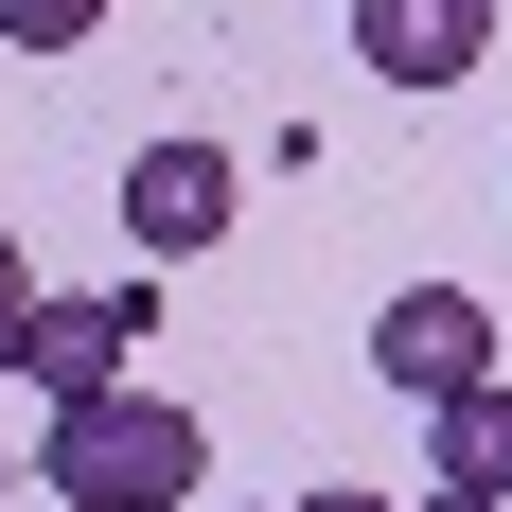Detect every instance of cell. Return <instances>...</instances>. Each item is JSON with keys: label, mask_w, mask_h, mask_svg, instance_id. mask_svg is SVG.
<instances>
[{"label": "cell", "mask_w": 512, "mask_h": 512, "mask_svg": "<svg viewBox=\"0 0 512 512\" xmlns=\"http://www.w3.org/2000/svg\"><path fill=\"white\" fill-rule=\"evenodd\" d=\"M36 477H53L71 512H177V495L212 477V424L159 407V389H89V407L36 424Z\"/></svg>", "instance_id": "1"}, {"label": "cell", "mask_w": 512, "mask_h": 512, "mask_svg": "<svg viewBox=\"0 0 512 512\" xmlns=\"http://www.w3.org/2000/svg\"><path fill=\"white\" fill-rule=\"evenodd\" d=\"M371 371H389L407 407H442V389H495V318H477L460 283H407V301L371 318Z\"/></svg>", "instance_id": "2"}, {"label": "cell", "mask_w": 512, "mask_h": 512, "mask_svg": "<svg viewBox=\"0 0 512 512\" xmlns=\"http://www.w3.org/2000/svg\"><path fill=\"white\" fill-rule=\"evenodd\" d=\"M230 212H248V177H230L212 142H142V159H124V230H142L159 265H195V248H230Z\"/></svg>", "instance_id": "3"}, {"label": "cell", "mask_w": 512, "mask_h": 512, "mask_svg": "<svg viewBox=\"0 0 512 512\" xmlns=\"http://www.w3.org/2000/svg\"><path fill=\"white\" fill-rule=\"evenodd\" d=\"M124 336H159V301H142V283H106V301H36V336H18L36 407H89V389H124Z\"/></svg>", "instance_id": "4"}, {"label": "cell", "mask_w": 512, "mask_h": 512, "mask_svg": "<svg viewBox=\"0 0 512 512\" xmlns=\"http://www.w3.org/2000/svg\"><path fill=\"white\" fill-rule=\"evenodd\" d=\"M354 53L389 89H460L477 53H495V0H354Z\"/></svg>", "instance_id": "5"}, {"label": "cell", "mask_w": 512, "mask_h": 512, "mask_svg": "<svg viewBox=\"0 0 512 512\" xmlns=\"http://www.w3.org/2000/svg\"><path fill=\"white\" fill-rule=\"evenodd\" d=\"M424 460H442V495H512V389H442Z\"/></svg>", "instance_id": "6"}, {"label": "cell", "mask_w": 512, "mask_h": 512, "mask_svg": "<svg viewBox=\"0 0 512 512\" xmlns=\"http://www.w3.org/2000/svg\"><path fill=\"white\" fill-rule=\"evenodd\" d=\"M0 36H18V53H71V36H106V0H0Z\"/></svg>", "instance_id": "7"}, {"label": "cell", "mask_w": 512, "mask_h": 512, "mask_svg": "<svg viewBox=\"0 0 512 512\" xmlns=\"http://www.w3.org/2000/svg\"><path fill=\"white\" fill-rule=\"evenodd\" d=\"M18 336H36V265L0 248V371H18Z\"/></svg>", "instance_id": "8"}, {"label": "cell", "mask_w": 512, "mask_h": 512, "mask_svg": "<svg viewBox=\"0 0 512 512\" xmlns=\"http://www.w3.org/2000/svg\"><path fill=\"white\" fill-rule=\"evenodd\" d=\"M301 512H389V495H371V477H318V495H301Z\"/></svg>", "instance_id": "9"}, {"label": "cell", "mask_w": 512, "mask_h": 512, "mask_svg": "<svg viewBox=\"0 0 512 512\" xmlns=\"http://www.w3.org/2000/svg\"><path fill=\"white\" fill-rule=\"evenodd\" d=\"M424 512H512V495H424Z\"/></svg>", "instance_id": "10"}, {"label": "cell", "mask_w": 512, "mask_h": 512, "mask_svg": "<svg viewBox=\"0 0 512 512\" xmlns=\"http://www.w3.org/2000/svg\"><path fill=\"white\" fill-rule=\"evenodd\" d=\"M0 477H18V460H0Z\"/></svg>", "instance_id": "11"}]
</instances>
